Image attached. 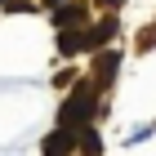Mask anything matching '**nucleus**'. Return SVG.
Returning a JSON list of instances; mask_svg holds the SVG:
<instances>
[{
  "mask_svg": "<svg viewBox=\"0 0 156 156\" xmlns=\"http://www.w3.org/2000/svg\"><path fill=\"white\" fill-rule=\"evenodd\" d=\"M112 36H116V18H103V23H98L94 31H89V49H103Z\"/></svg>",
  "mask_w": 156,
  "mask_h": 156,
  "instance_id": "obj_6",
  "label": "nucleus"
},
{
  "mask_svg": "<svg viewBox=\"0 0 156 156\" xmlns=\"http://www.w3.org/2000/svg\"><path fill=\"white\" fill-rule=\"evenodd\" d=\"M80 49H89V31H62L58 36V54L62 58H72V54H80Z\"/></svg>",
  "mask_w": 156,
  "mask_h": 156,
  "instance_id": "obj_4",
  "label": "nucleus"
},
{
  "mask_svg": "<svg viewBox=\"0 0 156 156\" xmlns=\"http://www.w3.org/2000/svg\"><path fill=\"white\" fill-rule=\"evenodd\" d=\"M80 143V134H72V129H58V134H49L45 138V147H40V152L45 156H72V147Z\"/></svg>",
  "mask_w": 156,
  "mask_h": 156,
  "instance_id": "obj_3",
  "label": "nucleus"
},
{
  "mask_svg": "<svg viewBox=\"0 0 156 156\" xmlns=\"http://www.w3.org/2000/svg\"><path fill=\"white\" fill-rule=\"evenodd\" d=\"M0 5H5V0H0Z\"/></svg>",
  "mask_w": 156,
  "mask_h": 156,
  "instance_id": "obj_10",
  "label": "nucleus"
},
{
  "mask_svg": "<svg viewBox=\"0 0 156 156\" xmlns=\"http://www.w3.org/2000/svg\"><path fill=\"white\" fill-rule=\"evenodd\" d=\"M80 156H103V143L94 129H80Z\"/></svg>",
  "mask_w": 156,
  "mask_h": 156,
  "instance_id": "obj_7",
  "label": "nucleus"
},
{
  "mask_svg": "<svg viewBox=\"0 0 156 156\" xmlns=\"http://www.w3.org/2000/svg\"><path fill=\"white\" fill-rule=\"evenodd\" d=\"M94 85H76L72 89V98H67V103H62V112H58V129H72V134H80L85 125H89V116H94Z\"/></svg>",
  "mask_w": 156,
  "mask_h": 156,
  "instance_id": "obj_1",
  "label": "nucleus"
},
{
  "mask_svg": "<svg viewBox=\"0 0 156 156\" xmlns=\"http://www.w3.org/2000/svg\"><path fill=\"white\" fill-rule=\"evenodd\" d=\"M116 67H120V54H116V49H107V54H98V62H94V76H98L103 85H107L112 76H116Z\"/></svg>",
  "mask_w": 156,
  "mask_h": 156,
  "instance_id": "obj_5",
  "label": "nucleus"
},
{
  "mask_svg": "<svg viewBox=\"0 0 156 156\" xmlns=\"http://www.w3.org/2000/svg\"><path fill=\"white\" fill-rule=\"evenodd\" d=\"M49 5H58V0H49Z\"/></svg>",
  "mask_w": 156,
  "mask_h": 156,
  "instance_id": "obj_9",
  "label": "nucleus"
},
{
  "mask_svg": "<svg viewBox=\"0 0 156 156\" xmlns=\"http://www.w3.org/2000/svg\"><path fill=\"white\" fill-rule=\"evenodd\" d=\"M54 23H58L62 31H76V27L89 23V9H85V5H62V9H54Z\"/></svg>",
  "mask_w": 156,
  "mask_h": 156,
  "instance_id": "obj_2",
  "label": "nucleus"
},
{
  "mask_svg": "<svg viewBox=\"0 0 156 156\" xmlns=\"http://www.w3.org/2000/svg\"><path fill=\"white\" fill-rule=\"evenodd\" d=\"M98 5H103V9H120V0H98Z\"/></svg>",
  "mask_w": 156,
  "mask_h": 156,
  "instance_id": "obj_8",
  "label": "nucleus"
}]
</instances>
